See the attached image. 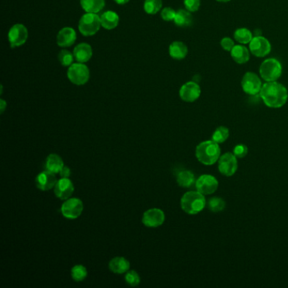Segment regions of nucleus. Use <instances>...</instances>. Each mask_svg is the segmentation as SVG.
<instances>
[{"instance_id": "obj_23", "label": "nucleus", "mask_w": 288, "mask_h": 288, "mask_svg": "<svg viewBox=\"0 0 288 288\" xmlns=\"http://www.w3.org/2000/svg\"><path fill=\"white\" fill-rule=\"evenodd\" d=\"M174 23L176 26L182 28L189 27L193 24V16L191 12L189 10H179L176 12L175 18H174Z\"/></svg>"}, {"instance_id": "obj_13", "label": "nucleus", "mask_w": 288, "mask_h": 288, "mask_svg": "<svg viewBox=\"0 0 288 288\" xmlns=\"http://www.w3.org/2000/svg\"><path fill=\"white\" fill-rule=\"evenodd\" d=\"M219 182L214 176L204 174L196 180V186L197 191L204 196L212 195L218 189Z\"/></svg>"}, {"instance_id": "obj_21", "label": "nucleus", "mask_w": 288, "mask_h": 288, "mask_svg": "<svg viewBox=\"0 0 288 288\" xmlns=\"http://www.w3.org/2000/svg\"><path fill=\"white\" fill-rule=\"evenodd\" d=\"M109 270L115 274H123L129 272L130 263L123 257H115L109 262Z\"/></svg>"}, {"instance_id": "obj_18", "label": "nucleus", "mask_w": 288, "mask_h": 288, "mask_svg": "<svg viewBox=\"0 0 288 288\" xmlns=\"http://www.w3.org/2000/svg\"><path fill=\"white\" fill-rule=\"evenodd\" d=\"M73 54L78 63H85L91 59L92 48L87 43H80L75 47Z\"/></svg>"}, {"instance_id": "obj_31", "label": "nucleus", "mask_w": 288, "mask_h": 288, "mask_svg": "<svg viewBox=\"0 0 288 288\" xmlns=\"http://www.w3.org/2000/svg\"><path fill=\"white\" fill-rule=\"evenodd\" d=\"M207 206L211 212L217 213V212H222L225 209L226 202L222 198L213 197L212 199H209Z\"/></svg>"}, {"instance_id": "obj_40", "label": "nucleus", "mask_w": 288, "mask_h": 288, "mask_svg": "<svg viewBox=\"0 0 288 288\" xmlns=\"http://www.w3.org/2000/svg\"><path fill=\"white\" fill-rule=\"evenodd\" d=\"M118 4H126L129 2V0H114Z\"/></svg>"}, {"instance_id": "obj_11", "label": "nucleus", "mask_w": 288, "mask_h": 288, "mask_svg": "<svg viewBox=\"0 0 288 288\" xmlns=\"http://www.w3.org/2000/svg\"><path fill=\"white\" fill-rule=\"evenodd\" d=\"M8 38L12 48L22 46L28 39V30L22 24H15L9 30Z\"/></svg>"}, {"instance_id": "obj_20", "label": "nucleus", "mask_w": 288, "mask_h": 288, "mask_svg": "<svg viewBox=\"0 0 288 288\" xmlns=\"http://www.w3.org/2000/svg\"><path fill=\"white\" fill-rule=\"evenodd\" d=\"M101 25L106 30H113L115 29L120 23V16L118 14L112 10H108L100 16Z\"/></svg>"}, {"instance_id": "obj_28", "label": "nucleus", "mask_w": 288, "mask_h": 288, "mask_svg": "<svg viewBox=\"0 0 288 288\" xmlns=\"http://www.w3.org/2000/svg\"><path fill=\"white\" fill-rule=\"evenodd\" d=\"M163 8V0H145L144 10L148 15H156Z\"/></svg>"}, {"instance_id": "obj_4", "label": "nucleus", "mask_w": 288, "mask_h": 288, "mask_svg": "<svg viewBox=\"0 0 288 288\" xmlns=\"http://www.w3.org/2000/svg\"><path fill=\"white\" fill-rule=\"evenodd\" d=\"M259 75L265 82L277 81L282 75V63L273 58L267 59L260 64Z\"/></svg>"}, {"instance_id": "obj_5", "label": "nucleus", "mask_w": 288, "mask_h": 288, "mask_svg": "<svg viewBox=\"0 0 288 288\" xmlns=\"http://www.w3.org/2000/svg\"><path fill=\"white\" fill-rule=\"evenodd\" d=\"M101 27V19L96 13L85 14L79 21V30L85 37L94 36Z\"/></svg>"}, {"instance_id": "obj_9", "label": "nucleus", "mask_w": 288, "mask_h": 288, "mask_svg": "<svg viewBox=\"0 0 288 288\" xmlns=\"http://www.w3.org/2000/svg\"><path fill=\"white\" fill-rule=\"evenodd\" d=\"M239 167L238 158L233 153L227 152L218 160V169L222 175L231 177L234 175Z\"/></svg>"}, {"instance_id": "obj_24", "label": "nucleus", "mask_w": 288, "mask_h": 288, "mask_svg": "<svg viewBox=\"0 0 288 288\" xmlns=\"http://www.w3.org/2000/svg\"><path fill=\"white\" fill-rule=\"evenodd\" d=\"M64 167L63 161L59 155L57 154H50L46 157V170L53 172L54 174L60 173L61 169Z\"/></svg>"}, {"instance_id": "obj_38", "label": "nucleus", "mask_w": 288, "mask_h": 288, "mask_svg": "<svg viewBox=\"0 0 288 288\" xmlns=\"http://www.w3.org/2000/svg\"><path fill=\"white\" fill-rule=\"evenodd\" d=\"M60 175L61 179H69L70 175H71V170L70 167H68L66 166H64L63 168L61 169L60 172Z\"/></svg>"}, {"instance_id": "obj_2", "label": "nucleus", "mask_w": 288, "mask_h": 288, "mask_svg": "<svg viewBox=\"0 0 288 288\" xmlns=\"http://www.w3.org/2000/svg\"><path fill=\"white\" fill-rule=\"evenodd\" d=\"M196 156L199 163L204 165H213L218 162L221 157V149L217 143L213 140H207L197 146Z\"/></svg>"}, {"instance_id": "obj_17", "label": "nucleus", "mask_w": 288, "mask_h": 288, "mask_svg": "<svg viewBox=\"0 0 288 288\" xmlns=\"http://www.w3.org/2000/svg\"><path fill=\"white\" fill-rule=\"evenodd\" d=\"M76 31L72 27H63L57 36V43L61 47L72 46L76 41Z\"/></svg>"}, {"instance_id": "obj_25", "label": "nucleus", "mask_w": 288, "mask_h": 288, "mask_svg": "<svg viewBox=\"0 0 288 288\" xmlns=\"http://www.w3.org/2000/svg\"><path fill=\"white\" fill-rule=\"evenodd\" d=\"M80 5L86 13H99L105 7V0H80Z\"/></svg>"}, {"instance_id": "obj_37", "label": "nucleus", "mask_w": 288, "mask_h": 288, "mask_svg": "<svg viewBox=\"0 0 288 288\" xmlns=\"http://www.w3.org/2000/svg\"><path fill=\"white\" fill-rule=\"evenodd\" d=\"M220 43H221L222 49L227 51V52H231L233 46H235L234 41L232 40L231 37H223Z\"/></svg>"}, {"instance_id": "obj_12", "label": "nucleus", "mask_w": 288, "mask_h": 288, "mask_svg": "<svg viewBox=\"0 0 288 288\" xmlns=\"http://www.w3.org/2000/svg\"><path fill=\"white\" fill-rule=\"evenodd\" d=\"M201 95V88L196 81H188L179 90L180 98L186 103H194Z\"/></svg>"}, {"instance_id": "obj_34", "label": "nucleus", "mask_w": 288, "mask_h": 288, "mask_svg": "<svg viewBox=\"0 0 288 288\" xmlns=\"http://www.w3.org/2000/svg\"><path fill=\"white\" fill-rule=\"evenodd\" d=\"M176 12L177 11H175L171 7H166L161 12V17L165 21H172L175 18Z\"/></svg>"}, {"instance_id": "obj_39", "label": "nucleus", "mask_w": 288, "mask_h": 288, "mask_svg": "<svg viewBox=\"0 0 288 288\" xmlns=\"http://www.w3.org/2000/svg\"><path fill=\"white\" fill-rule=\"evenodd\" d=\"M7 103L3 99L0 100V110H1V113L4 112V110L6 108Z\"/></svg>"}, {"instance_id": "obj_6", "label": "nucleus", "mask_w": 288, "mask_h": 288, "mask_svg": "<svg viewBox=\"0 0 288 288\" xmlns=\"http://www.w3.org/2000/svg\"><path fill=\"white\" fill-rule=\"evenodd\" d=\"M67 76L70 82L76 86H83L89 80L90 70L84 63H73L68 70Z\"/></svg>"}, {"instance_id": "obj_35", "label": "nucleus", "mask_w": 288, "mask_h": 288, "mask_svg": "<svg viewBox=\"0 0 288 288\" xmlns=\"http://www.w3.org/2000/svg\"><path fill=\"white\" fill-rule=\"evenodd\" d=\"M200 0H183V4L187 10L189 12H196L199 10Z\"/></svg>"}, {"instance_id": "obj_41", "label": "nucleus", "mask_w": 288, "mask_h": 288, "mask_svg": "<svg viewBox=\"0 0 288 288\" xmlns=\"http://www.w3.org/2000/svg\"><path fill=\"white\" fill-rule=\"evenodd\" d=\"M217 2H220V3H227V2H230L231 0H216Z\"/></svg>"}, {"instance_id": "obj_26", "label": "nucleus", "mask_w": 288, "mask_h": 288, "mask_svg": "<svg viewBox=\"0 0 288 288\" xmlns=\"http://www.w3.org/2000/svg\"><path fill=\"white\" fill-rule=\"evenodd\" d=\"M177 182L182 188H190L196 182V177L194 173L188 170H183L178 173Z\"/></svg>"}, {"instance_id": "obj_22", "label": "nucleus", "mask_w": 288, "mask_h": 288, "mask_svg": "<svg viewBox=\"0 0 288 288\" xmlns=\"http://www.w3.org/2000/svg\"><path fill=\"white\" fill-rule=\"evenodd\" d=\"M169 54L174 60H183L188 55V46L182 42L175 41L169 46Z\"/></svg>"}, {"instance_id": "obj_27", "label": "nucleus", "mask_w": 288, "mask_h": 288, "mask_svg": "<svg viewBox=\"0 0 288 288\" xmlns=\"http://www.w3.org/2000/svg\"><path fill=\"white\" fill-rule=\"evenodd\" d=\"M233 36H234L236 42H238L239 44H242V45L249 44L252 39L254 38V35L252 33L251 30H248V28H245V27L238 28L234 31Z\"/></svg>"}, {"instance_id": "obj_10", "label": "nucleus", "mask_w": 288, "mask_h": 288, "mask_svg": "<svg viewBox=\"0 0 288 288\" xmlns=\"http://www.w3.org/2000/svg\"><path fill=\"white\" fill-rule=\"evenodd\" d=\"M84 205L81 199L78 198L68 199L63 203L61 206L62 215L67 219L74 220L80 217L82 214Z\"/></svg>"}, {"instance_id": "obj_7", "label": "nucleus", "mask_w": 288, "mask_h": 288, "mask_svg": "<svg viewBox=\"0 0 288 288\" xmlns=\"http://www.w3.org/2000/svg\"><path fill=\"white\" fill-rule=\"evenodd\" d=\"M243 91L250 96L258 95L261 91L262 84L260 77L253 72H247L243 76L241 81Z\"/></svg>"}, {"instance_id": "obj_15", "label": "nucleus", "mask_w": 288, "mask_h": 288, "mask_svg": "<svg viewBox=\"0 0 288 288\" xmlns=\"http://www.w3.org/2000/svg\"><path fill=\"white\" fill-rule=\"evenodd\" d=\"M75 187L70 179H61L58 180L56 185L54 187V194L61 200L70 199V196L73 195Z\"/></svg>"}, {"instance_id": "obj_33", "label": "nucleus", "mask_w": 288, "mask_h": 288, "mask_svg": "<svg viewBox=\"0 0 288 288\" xmlns=\"http://www.w3.org/2000/svg\"><path fill=\"white\" fill-rule=\"evenodd\" d=\"M125 282L130 287H137L140 283V277L139 274L135 271H129L126 272Z\"/></svg>"}, {"instance_id": "obj_36", "label": "nucleus", "mask_w": 288, "mask_h": 288, "mask_svg": "<svg viewBox=\"0 0 288 288\" xmlns=\"http://www.w3.org/2000/svg\"><path fill=\"white\" fill-rule=\"evenodd\" d=\"M248 149L245 145L239 144L234 147L233 149V154L235 155L237 158H243L248 155Z\"/></svg>"}, {"instance_id": "obj_30", "label": "nucleus", "mask_w": 288, "mask_h": 288, "mask_svg": "<svg viewBox=\"0 0 288 288\" xmlns=\"http://www.w3.org/2000/svg\"><path fill=\"white\" fill-rule=\"evenodd\" d=\"M87 275H88V272L84 265H75L71 270V276L75 282H82L87 277Z\"/></svg>"}, {"instance_id": "obj_32", "label": "nucleus", "mask_w": 288, "mask_h": 288, "mask_svg": "<svg viewBox=\"0 0 288 288\" xmlns=\"http://www.w3.org/2000/svg\"><path fill=\"white\" fill-rule=\"evenodd\" d=\"M58 58H59L60 63L64 67L72 65L74 63V60H75L74 54H72L70 51L66 49L61 50L60 53H59Z\"/></svg>"}, {"instance_id": "obj_14", "label": "nucleus", "mask_w": 288, "mask_h": 288, "mask_svg": "<svg viewBox=\"0 0 288 288\" xmlns=\"http://www.w3.org/2000/svg\"><path fill=\"white\" fill-rule=\"evenodd\" d=\"M165 222L164 212L158 208L147 210L142 217V223L150 228H156L163 225Z\"/></svg>"}, {"instance_id": "obj_3", "label": "nucleus", "mask_w": 288, "mask_h": 288, "mask_svg": "<svg viewBox=\"0 0 288 288\" xmlns=\"http://www.w3.org/2000/svg\"><path fill=\"white\" fill-rule=\"evenodd\" d=\"M206 205V198L199 191L185 193L181 199V208L189 215H196L202 212Z\"/></svg>"}, {"instance_id": "obj_1", "label": "nucleus", "mask_w": 288, "mask_h": 288, "mask_svg": "<svg viewBox=\"0 0 288 288\" xmlns=\"http://www.w3.org/2000/svg\"><path fill=\"white\" fill-rule=\"evenodd\" d=\"M259 95L265 105L271 108L282 107L288 100L287 87L277 81L265 82Z\"/></svg>"}, {"instance_id": "obj_19", "label": "nucleus", "mask_w": 288, "mask_h": 288, "mask_svg": "<svg viewBox=\"0 0 288 288\" xmlns=\"http://www.w3.org/2000/svg\"><path fill=\"white\" fill-rule=\"evenodd\" d=\"M230 53L232 60L239 64H244L250 60V51L242 44L233 46Z\"/></svg>"}, {"instance_id": "obj_8", "label": "nucleus", "mask_w": 288, "mask_h": 288, "mask_svg": "<svg viewBox=\"0 0 288 288\" xmlns=\"http://www.w3.org/2000/svg\"><path fill=\"white\" fill-rule=\"evenodd\" d=\"M249 51L257 58H265L272 52V44L261 35L255 36L249 43Z\"/></svg>"}, {"instance_id": "obj_29", "label": "nucleus", "mask_w": 288, "mask_h": 288, "mask_svg": "<svg viewBox=\"0 0 288 288\" xmlns=\"http://www.w3.org/2000/svg\"><path fill=\"white\" fill-rule=\"evenodd\" d=\"M229 138V129L224 126H220L212 135V140L217 144H222Z\"/></svg>"}, {"instance_id": "obj_16", "label": "nucleus", "mask_w": 288, "mask_h": 288, "mask_svg": "<svg viewBox=\"0 0 288 288\" xmlns=\"http://www.w3.org/2000/svg\"><path fill=\"white\" fill-rule=\"evenodd\" d=\"M58 179L55 174L47 170L41 172L36 178V185L37 189L42 191H47L53 189L56 185Z\"/></svg>"}]
</instances>
